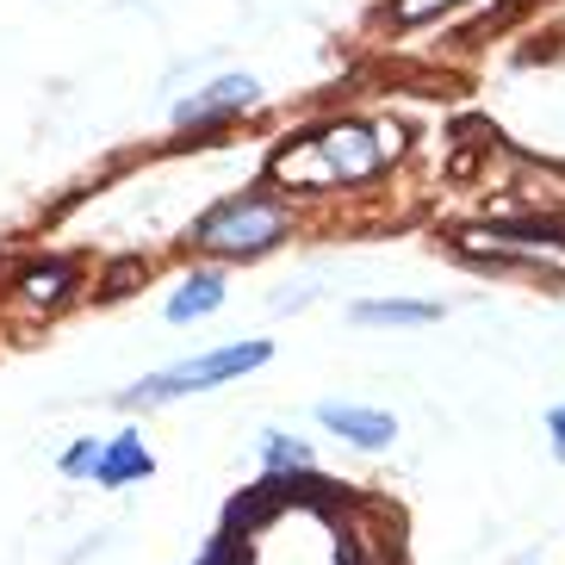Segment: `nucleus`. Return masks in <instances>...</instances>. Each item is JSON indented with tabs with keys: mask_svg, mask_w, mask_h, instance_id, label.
<instances>
[{
	"mask_svg": "<svg viewBox=\"0 0 565 565\" xmlns=\"http://www.w3.org/2000/svg\"><path fill=\"white\" fill-rule=\"evenodd\" d=\"M267 354H274V342H224V349H212V354H193V361L168 366V373L137 380L131 392H125V404H168V398H181V392H200V385L255 373V366H267Z\"/></svg>",
	"mask_w": 565,
	"mask_h": 565,
	"instance_id": "f257e3e1",
	"label": "nucleus"
},
{
	"mask_svg": "<svg viewBox=\"0 0 565 565\" xmlns=\"http://www.w3.org/2000/svg\"><path fill=\"white\" fill-rule=\"evenodd\" d=\"M286 231V205L280 200H255V193H243V200L217 205L212 217L200 224V243L217 255H262L274 249Z\"/></svg>",
	"mask_w": 565,
	"mask_h": 565,
	"instance_id": "f03ea898",
	"label": "nucleus"
},
{
	"mask_svg": "<svg viewBox=\"0 0 565 565\" xmlns=\"http://www.w3.org/2000/svg\"><path fill=\"white\" fill-rule=\"evenodd\" d=\"M311 150L323 156V168H317V181H361V174H373L385 156V143H373V131H361V125H330L323 137H311Z\"/></svg>",
	"mask_w": 565,
	"mask_h": 565,
	"instance_id": "7ed1b4c3",
	"label": "nucleus"
},
{
	"mask_svg": "<svg viewBox=\"0 0 565 565\" xmlns=\"http://www.w3.org/2000/svg\"><path fill=\"white\" fill-rule=\"evenodd\" d=\"M255 94H262V87H255L249 75H224V82H212L205 94L174 106V125H212V118H224V113H249Z\"/></svg>",
	"mask_w": 565,
	"mask_h": 565,
	"instance_id": "20e7f679",
	"label": "nucleus"
},
{
	"mask_svg": "<svg viewBox=\"0 0 565 565\" xmlns=\"http://www.w3.org/2000/svg\"><path fill=\"white\" fill-rule=\"evenodd\" d=\"M317 423L335 429L342 441H354V448H385V441H398V423L385 411H361V404H317Z\"/></svg>",
	"mask_w": 565,
	"mask_h": 565,
	"instance_id": "39448f33",
	"label": "nucleus"
},
{
	"mask_svg": "<svg viewBox=\"0 0 565 565\" xmlns=\"http://www.w3.org/2000/svg\"><path fill=\"white\" fill-rule=\"evenodd\" d=\"M150 448L137 441V435H118V441H106V460H100V484L106 491H118V484L131 479H150Z\"/></svg>",
	"mask_w": 565,
	"mask_h": 565,
	"instance_id": "423d86ee",
	"label": "nucleus"
},
{
	"mask_svg": "<svg viewBox=\"0 0 565 565\" xmlns=\"http://www.w3.org/2000/svg\"><path fill=\"white\" fill-rule=\"evenodd\" d=\"M217 305H224V280H217V274H193V280L168 299V317L186 323V317H205V311H217Z\"/></svg>",
	"mask_w": 565,
	"mask_h": 565,
	"instance_id": "0eeeda50",
	"label": "nucleus"
},
{
	"mask_svg": "<svg viewBox=\"0 0 565 565\" xmlns=\"http://www.w3.org/2000/svg\"><path fill=\"white\" fill-rule=\"evenodd\" d=\"M262 460H267V472L274 479H292V472H311V448L305 441H292V435H262Z\"/></svg>",
	"mask_w": 565,
	"mask_h": 565,
	"instance_id": "6e6552de",
	"label": "nucleus"
},
{
	"mask_svg": "<svg viewBox=\"0 0 565 565\" xmlns=\"http://www.w3.org/2000/svg\"><path fill=\"white\" fill-rule=\"evenodd\" d=\"M361 323H435L441 305H411V299H373V305H354Z\"/></svg>",
	"mask_w": 565,
	"mask_h": 565,
	"instance_id": "1a4fd4ad",
	"label": "nucleus"
},
{
	"mask_svg": "<svg viewBox=\"0 0 565 565\" xmlns=\"http://www.w3.org/2000/svg\"><path fill=\"white\" fill-rule=\"evenodd\" d=\"M68 280H75V267L68 262H44V267H32V274L19 280V292H25L32 305H56L68 292Z\"/></svg>",
	"mask_w": 565,
	"mask_h": 565,
	"instance_id": "9d476101",
	"label": "nucleus"
},
{
	"mask_svg": "<svg viewBox=\"0 0 565 565\" xmlns=\"http://www.w3.org/2000/svg\"><path fill=\"white\" fill-rule=\"evenodd\" d=\"M100 460H106V448H100V441H75V448L63 454V472H68V479H87V472L100 479Z\"/></svg>",
	"mask_w": 565,
	"mask_h": 565,
	"instance_id": "9b49d317",
	"label": "nucleus"
},
{
	"mask_svg": "<svg viewBox=\"0 0 565 565\" xmlns=\"http://www.w3.org/2000/svg\"><path fill=\"white\" fill-rule=\"evenodd\" d=\"M441 7H454V0H398V7H392V19H398V25H416V19L441 13Z\"/></svg>",
	"mask_w": 565,
	"mask_h": 565,
	"instance_id": "f8f14e48",
	"label": "nucleus"
},
{
	"mask_svg": "<svg viewBox=\"0 0 565 565\" xmlns=\"http://www.w3.org/2000/svg\"><path fill=\"white\" fill-rule=\"evenodd\" d=\"M137 274H143V262H118L113 274H106V299H118V292H125V286L137 280Z\"/></svg>",
	"mask_w": 565,
	"mask_h": 565,
	"instance_id": "ddd939ff",
	"label": "nucleus"
},
{
	"mask_svg": "<svg viewBox=\"0 0 565 565\" xmlns=\"http://www.w3.org/2000/svg\"><path fill=\"white\" fill-rule=\"evenodd\" d=\"M547 435H553V454L565 460V404H553V411H547Z\"/></svg>",
	"mask_w": 565,
	"mask_h": 565,
	"instance_id": "4468645a",
	"label": "nucleus"
},
{
	"mask_svg": "<svg viewBox=\"0 0 565 565\" xmlns=\"http://www.w3.org/2000/svg\"><path fill=\"white\" fill-rule=\"evenodd\" d=\"M200 565H224V541H217V547H212V553H205V559H200Z\"/></svg>",
	"mask_w": 565,
	"mask_h": 565,
	"instance_id": "2eb2a0df",
	"label": "nucleus"
}]
</instances>
